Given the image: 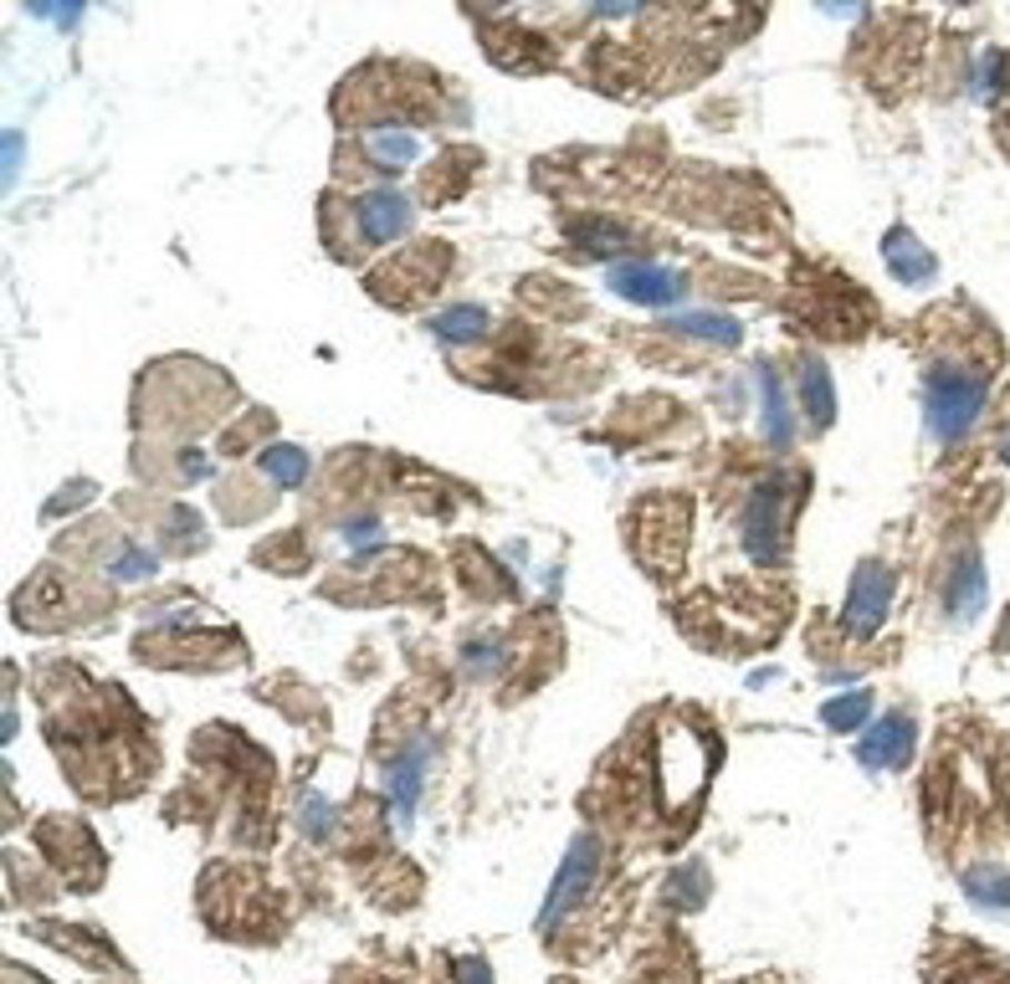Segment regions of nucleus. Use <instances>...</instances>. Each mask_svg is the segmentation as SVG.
<instances>
[{
    "label": "nucleus",
    "instance_id": "nucleus-7",
    "mask_svg": "<svg viewBox=\"0 0 1010 984\" xmlns=\"http://www.w3.org/2000/svg\"><path fill=\"white\" fill-rule=\"evenodd\" d=\"M411 200L396 195V190H370V195L354 200V227L359 241H396L411 231Z\"/></svg>",
    "mask_w": 1010,
    "mask_h": 984
},
{
    "label": "nucleus",
    "instance_id": "nucleus-1",
    "mask_svg": "<svg viewBox=\"0 0 1010 984\" xmlns=\"http://www.w3.org/2000/svg\"><path fill=\"white\" fill-rule=\"evenodd\" d=\"M984 395H990V374L974 364H939L929 374V436L933 441H959L980 421Z\"/></svg>",
    "mask_w": 1010,
    "mask_h": 984
},
{
    "label": "nucleus",
    "instance_id": "nucleus-13",
    "mask_svg": "<svg viewBox=\"0 0 1010 984\" xmlns=\"http://www.w3.org/2000/svg\"><path fill=\"white\" fill-rule=\"evenodd\" d=\"M370 149H374V160L386 164V170H406L411 160H421V139H416V133H406V129L374 133Z\"/></svg>",
    "mask_w": 1010,
    "mask_h": 984
},
{
    "label": "nucleus",
    "instance_id": "nucleus-6",
    "mask_svg": "<svg viewBox=\"0 0 1010 984\" xmlns=\"http://www.w3.org/2000/svg\"><path fill=\"white\" fill-rule=\"evenodd\" d=\"M908 759H913V719H903V713L878 719L862 733V744H857V764L862 770H903Z\"/></svg>",
    "mask_w": 1010,
    "mask_h": 984
},
{
    "label": "nucleus",
    "instance_id": "nucleus-5",
    "mask_svg": "<svg viewBox=\"0 0 1010 984\" xmlns=\"http://www.w3.org/2000/svg\"><path fill=\"white\" fill-rule=\"evenodd\" d=\"M611 288L631 303H647V308H667L678 303L688 293V278L672 272V267H652V262H621L611 267Z\"/></svg>",
    "mask_w": 1010,
    "mask_h": 984
},
{
    "label": "nucleus",
    "instance_id": "nucleus-2",
    "mask_svg": "<svg viewBox=\"0 0 1010 984\" xmlns=\"http://www.w3.org/2000/svg\"><path fill=\"white\" fill-rule=\"evenodd\" d=\"M784 472L764 478L754 492H749L744 513H739V529H744V549L759 559V564H774L784 554V529H790V508H796V492H790Z\"/></svg>",
    "mask_w": 1010,
    "mask_h": 984
},
{
    "label": "nucleus",
    "instance_id": "nucleus-16",
    "mask_svg": "<svg viewBox=\"0 0 1010 984\" xmlns=\"http://www.w3.org/2000/svg\"><path fill=\"white\" fill-rule=\"evenodd\" d=\"M806 411H811L816 426H831V411H837V395H831V380H826L821 364H806Z\"/></svg>",
    "mask_w": 1010,
    "mask_h": 984
},
{
    "label": "nucleus",
    "instance_id": "nucleus-18",
    "mask_svg": "<svg viewBox=\"0 0 1010 984\" xmlns=\"http://www.w3.org/2000/svg\"><path fill=\"white\" fill-rule=\"evenodd\" d=\"M416 780H421V759H400L396 770H390V795H396V811L400 815H411V805H416Z\"/></svg>",
    "mask_w": 1010,
    "mask_h": 984
},
{
    "label": "nucleus",
    "instance_id": "nucleus-21",
    "mask_svg": "<svg viewBox=\"0 0 1010 984\" xmlns=\"http://www.w3.org/2000/svg\"><path fill=\"white\" fill-rule=\"evenodd\" d=\"M457 974H462V984H492V974H488V964H482V958H462V964H457Z\"/></svg>",
    "mask_w": 1010,
    "mask_h": 984
},
{
    "label": "nucleus",
    "instance_id": "nucleus-12",
    "mask_svg": "<svg viewBox=\"0 0 1010 984\" xmlns=\"http://www.w3.org/2000/svg\"><path fill=\"white\" fill-rule=\"evenodd\" d=\"M667 329L692 333V339H708V344H739V323L723 319V313H682V319H672Z\"/></svg>",
    "mask_w": 1010,
    "mask_h": 984
},
{
    "label": "nucleus",
    "instance_id": "nucleus-9",
    "mask_svg": "<svg viewBox=\"0 0 1010 984\" xmlns=\"http://www.w3.org/2000/svg\"><path fill=\"white\" fill-rule=\"evenodd\" d=\"M949 611H954V621H974L984 605V564L974 549H964L954 564V574H949Z\"/></svg>",
    "mask_w": 1010,
    "mask_h": 984
},
{
    "label": "nucleus",
    "instance_id": "nucleus-3",
    "mask_svg": "<svg viewBox=\"0 0 1010 984\" xmlns=\"http://www.w3.org/2000/svg\"><path fill=\"white\" fill-rule=\"evenodd\" d=\"M596 866H600V846H596V836H574V846H570V856H564V866H559V877H554V887H549V903H544V913H539V928H554L564 913H570L580 897H586V887H590V877H596Z\"/></svg>",
    "mask_w": 1010,
    "mask_h": 984
},
{
    "label": "nucleus",
    "instance_id": "nucleus-20",
    "mask_svg": "<svg viewBox=\"0 0 1010 984\" xmlns=\"http://www.w3.org/2000/svg\"><path fill=\"white\" fill-rule=\"evenodd\" d=\"M574 237L590 241V252H611L616 241H621V231L616 227H574Z\"/></svg>",
    "mask_w": 1010,
    "mask_h": 984
},
{
    "label": "nucleus",
    "instance_id": "nucleus-17",
    "mask_svg": "<svg viewBox=\"0 0 1010 984\" xmlns=\"http://www.w3.org/2000/svg\"><path fill=\"white\" fill-rule=\"evenodd\" d=\"M267 472H272L282 488H298V482L308 478V456L298 452V446H272V452H267Z\"/></svg>",
    "mask_w": 1010,
    "mask_h": 984
},
{
    "label": "nucleus",
    "instance_id": "nucleus-22",
    "mask_svg": "<svg viewBox=\"0 0 1010 984\" xmlns=\"http://www.w3.org/2000/svg\"><path fill=\"white\" fill-rule=\"evenodd\" d=\"M1000 456H1006V462H1010V436H1006V446H1000Z\"/></svg>",
    "mask_w": 1010,
    "mask_h": 984
},
{
    "label": "nucleus",
    "instance_id": "nucleus-8",
    "mask_svg": "<svg viewBox=\"0 0 1010 984\" xmlns=\"http://www.w3.org/2000/svg\"><path fill=\"white\" fill-rule=\"evenodd\" d=\"M882 257H888V272L903 282V288H923V282H933V272H939L933 252H929V247H918L913 231H888Z\"/></svg>",
    "mask_w": 1010,
    "mask_h": 984
},
{
    "label": "nucleus",
    "instance_id": "nucleus-10",
    "mask_svg": "<svg viewBox=\"0 0 1010 984\" xmlns=\"http://www.w3.org/2000/svg\"><path fill=\"white\" fill-rule=\"evenodd\" d=\"M759 395H764V436L774 446H790L796 426H790V405H784V390L774 380V370H759Z\"/></svg>",
    "mask_w": 1010,
    "mask_h": 984
},
{
    "label": "nucleus",
    "instance_id": "nucleus-4",
    "mask_svg": "<svg viewBox=\"0 0 1010 984\" xmlns=\"http://www.w3.org/2000/svg\"><path fill=\"white\" fill-rule=\"evenodd\" d=\"M888 605H892V570L878 564V559H867L857 580H851V595H847V631L851 636H872L882 621H888Z\"/></svg>",
    "mask_w": 1010,
    "mask_h": 984
},
{
    "label": "nucleus",
    "instance_id": "nucleus-11",
    "mask_svg": "<svg viewBox=\"0 0 1010 984\" xmlns=\"http://www.w3.org/2000/svg\"><path fill=\"white\" fill-rule=\"evenodd\" d=\"M431 329H437L441 344H478L482 333H488V313H482V308H472V303H467V308H447V313H441Z\"/></svg>",
    "mask_w": 1010,
    "mask_h": 984
},
{
    "label": "nucleus",
    "instance_id": "nucleus-19",
    "mask_svg": "<svg viewBox=\"0 0 1010 984\" xmlns=\"http://www.w3.org/2000/svg\"><path fill=\"white\" fill-rule=\"evenodd\" d=\"M113 574H123V580H144V574H154V559L139 554V549H129V554L113 564Z\"/></svg>",
    "mask_w": 1010,
    "mask_h": 984
},
{
    "label": "nucleus",
    "instance_id": "nucleus-14",
    "mask_svg": "<svg viewBox=\"0 0 1010 984\" xmlns=\"http://www.w3.org/2000/svg\"><path fill=\"white\" fill-rule=\"evenodd\" d=\"M964 892H970L974 903H990V907H1010V872H1000V866H974V872H964Z\"/></svg>",
    "mask_w": 1010,
    "mask_h": 984
},
{
    "label": "nucleus",
    "instance_id": "nucleus-15",
    "mask_svg": "<svg viewBox=\"0 0 1010 984\" xmlns=\"http://www.w3.org/2000/svg\"><path fill=\"white\" fill-rule=\"evenodd\" d=\"M867 713H872V697H867V692H841V697H831V703L821 707L826 729H837V733L862 729V723H867Z\"/></svg>",
    "mask_w": 1010,
    "mask_h": 984
}]
</instances>
